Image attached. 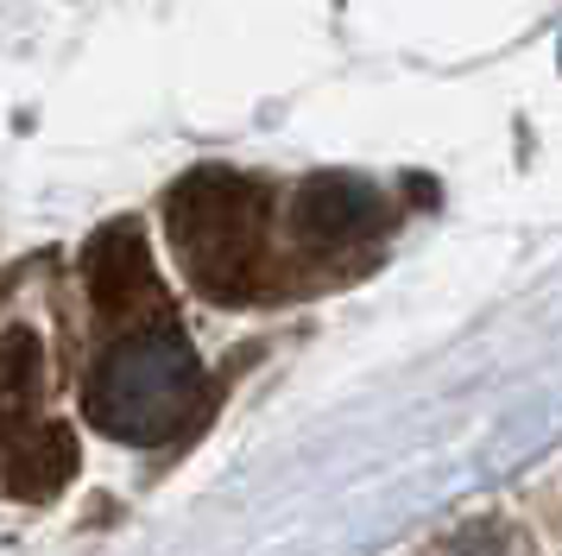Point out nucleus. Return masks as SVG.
Masks as SVG:
<instances>
[{"mask_svg":"<svg viewBox=\"0 0 562 556\" xmlns=\"http://www.w3.org/2000/svg\"><path fill=\"white\" fill-rule=\"evenodd\" d=\"M165 234L196 291L254 303L266 285V190L228 165H196L165 190Z\"/></svg>","mask_w":562,"mask_h":556,"instance_id":"nucleus-1","label":"nucleus"},{"mask_svg":"<svg viewBox=\"0 0 562 556\" xmlns=\"http://www.w3.org/2000/svg\"><path fill=\"white\" fill-rule=\"evenodd\" d=\"M82 404H89V424L102 436L165 443L203 404V360H196V348L178 323L133 329L127 342H114L95 360V374L82 386Z\"/></svg>","mask_w":562,"mask_h":556,"instance_id":"nucleus-2","label":"nucleus"},{"mask_svg":"<svg viewBox=\"0 0 562 556\" xmlns=\"http://www.w3.org/2000/svg\"><path fill=\"white\" fill-rule=\"evenodd\" d=\"M385 222V202L367 177H348V171H323L310 177L304 190L291 197V234L316 253H341V247H360L373 227Z\"/></svg>","mask_w":562,"mask_h":556,"instance_id":"nucleus-3","label":"nucleus"},{"mask_svg":"<svg viewBox=\"0 0 562 556\" xmlns=\"http://www.w3.org/2000/svg\"><path fill=\"white\" fill-rule=\"evenodd\" d=\"M82 285L102 310H133V303L158 298V266H153V241L139 222H108L89 234L82 247Z\"/></svg>","mask_w":562,"mask_h":556,"instance_id":"nucleus-4","label":"nucleus"},{"mask_svg":"<svg viewBox=\"0 0 562 556\" xmlns=\"http://www.w3.org/2000/svg\"><path fill=\"white\" fill-rule=\"evenodd\" d=\"M70 475H77V436L64 424L7 430L0 487H7L13 500H57V487H70Z\"/></svg>","mask_w":562,"mask_h":556,"instance_id":"nucleus-5","label":"nucleus"},{"mask_svg":"<svg viewBox=\"0 0 562 556\" xmlns=\"http://www.w3.org/2000/svg\"><path fill=\"white\" fill-rule=\"evenodd\" d=\"M45 386V348L32 329H7L0 335V430H20L38 404Z\"/></svg>","mask_w":562,"mask_h":556,"instance_id":"nucleus-6","label":"nucleus"},{"mask_svg":"<svg viewBox=\"0 0 562 556\" xmlns=\"http://www.w3.org/2000/svg\"><path fill=\"white\" fill-rule=\"evenodd\" d=\"M449 556H518V551H512V544H499L493 531H474V537H468V544H456Z\"/></svg>","mask_w":562,"mask_h":556,"instance_id":"nucleus-7","label":"nucleus"}]
</instances>
